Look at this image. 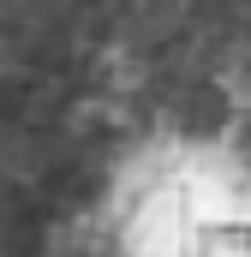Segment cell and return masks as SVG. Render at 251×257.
<instances>
[{"label": "cell", "mask_w": 251, "mask_h": 257, "mask_svg": "<svg viewBox=\"0 0 251 257\" xmlns=\"http://www.w3.org/2000/svg\"><path fill=\"white\" fill-rule=\"evenodd\" d=\"M48 24L30 257H251V6Z\"/></svg>", "instance_id": "obj_1"}]
</instances>
